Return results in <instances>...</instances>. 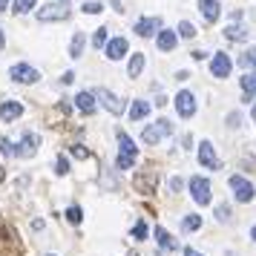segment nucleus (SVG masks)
I'll return each instance as SVG.
<instances>
[{"mask_svg": "<svg viewBox=\"0 0 256 256\" xmlns=\"http://www.w3.org/2000/svg\"><path fill=\"white\" fill-rule=\"evenodd\" d=\"M118 170H130L132 164H136V158H138V147H136V141L130 138L124 130H118Z\"/></svg>", "mask_w": 256, "mask_h": 256, "instance_id": "nucleus-1", "label": "nucleus"}, {"mask_svg": "<svg viewBox=\"0 0 256 256\" xmlns=\"http://www.w3.org/2000/svg\"><path fill=\"white\" fill-rule=\"evenodd\" d=\"M230 190H233V196H236V202H242V204H248L250 198L256 196V187L244 178V176H230Z\"/></svg>", "mask_w": 256, "mask_h": 256, "instance_id": "nucleus-2", "label": "nucleus"}, {"mask_svg": "<svg viewBox=\"0 0 256 256\" xmlns=\"http://www.w3.org/2000/svg\"><path fill=\"white\" fill-rule=\"evenodd\" d=\"M0 256H20V244L6 222H0Z\"/></svg>", "mask_w": 256, "mask_h": 256, "instance_id": "nucleus-3", "label": "nucleus"}, {"mask_svg": "<svg viewBox=\"0 0 256 256\" xmlns=\"http://www.w3.org/2000/svg\"><path fill=\"white\" fill-rule=\"evenodd\" d=\"M173 132V124L167 121V118H162V121H156V124H150V127L141 132V138L147 141V144H158V141L164 138V136H170Z\"/></svg>", "mask_w": 256, "mask_h": 256, "instance_id": "nucleus-4", "label": "nucleus"}, {"mask_svg": "<svg viewBox=\"0 0 256 256\" xmlns=\"http://www.w3.org/2000/svg\"><path fill=\"white\" fill-rule=\"evenodd\" d=\"M66 18H70V9L64 3H46V6L38 9V20H44V24H49V20H66Z\"/></svg>", "mask_w": 256, "mask_h": 256, "instance_id": "nucleus-5", "label": "nucleus"}, {"mask_svg": "<svg viewBox=\"0 0 256 256\" xmlns=\"http://www.w3.org/2000/svg\"><path fill=\"white\" fill-rule=\"evenodd\" d=\"M190 193H193V202L196 204H210V182L208 178H202V176H193L190 178Z\"/></svg>", "mask_w": 256, "mask_h": 256, "instance_id": "nucleus-6", "label": "nucleus"}, {"mask_svg": "<svg viewBox=\"0 0 256 256\" xmlns=\"http://www.w3.org/2000/svg\"><path fill=\"white\" fill-rule=\"evenodd\" d=\"M132 187H136L138 193H144V196H152V193H156V187H158V173H156V170L138 173L136 178H132Z\"/></svg>", "mask_w": 256, "mask_h": 256, "instance_id": "nucleus-7", "label": "nucleus"}, {"mask_svg": "<svg viewBox=\"0 0 256 256\" xmlns=\"http://www.w3.org/2000/svg\"><path fill=\"white\" fill-rule=\"evenodd\" d=\"M9 78L18 84H35L38 78H40V72L35 70V66H26V64H14L12 70H9Z\"/></svg>", "mask_w": 256, "mask_h": 256, "instance_id": "nucleus-8", "label": "nucleus"}, {"mask_svg": "<svg viewBox=\"0 0 256 256\" xmlns=\"http://www.w3.org/2000/svg\"><path fill=\"white\" fill-rule=\"evenodd\" d=\"M198 162H202V167H208V170H222V162L216 158L210 141H202V144H198Z\"/></svg>", "mask_w": 256, "mask_h": 256, "instance_id": "nucleus-9", "label": "nucleus"}, {"mask_svg": "<svg viewBox=\"0 0 256 256\" xmlns=\"http://www.w3.org/2000/svg\"><path fill=\"white\" fill-rule=\"evenodd\" d=\"M233 70V60L224 55V52H216L213 55V64H210V72H213V78H228Z\"/></svg>", "mask_w": 256, "mask_h": 256, "instance_id": "nucleus-10", "label": "nucleus"}, {"mask_svg": "<svg viewBox=\"0 0 256 256\" xmlns=\"http://www.w3.org/2000/svg\"><path fill=\"white\" fill-rule=\"evenodd\" d=\"M176 110H178V116L182 118H190L193 112H196V98H193V92H178L176 95Z\"/></svg>", "mask_w": 256, "mask_h": 256, "instance_id": "nucleus-11", "label": "nucleus"}, {"mask_svg": "<svg viewBox=\"0 0 256 256\" xmlns=\"http://www.w3.org/2000/svg\"><path fill=\"white\" fill-rule=\"evenodd\" d=\"M92 95H95V98H101V104H104L106 110L112 112V116H121V112H124V101H121V98H116L112 92H106V90H98V92H92Z\"/></svg>", "mask_w": 256, "mask_h": 256, "instance_id": "nucleus-12", "label": "nucleus"}, {"mask_svg": "<svg viewBox=\"0 0 256 256\" xmlns=\"http://www.w3.org/2000/svg\"><path fill=\"white\" fill-rule=\"evenodd\" d=\"M162 29V18H144V20H138V24L132 26V32L141 38H150L152 32H158Z\"/></svg>", "mask_w": 256, "mask_h": 256, "instance_id": "nucleus-13", "label": "nucleus"}, {"mask_svg": "<svg viewBox=\"0 0 256 256\" xmlns=\"http://www.w3.org/2000/svg\"><path fill=\"white\" fill-rule=\"evenodd\" d=\"M35 150H38V136H35V132H26L24 141L18 144L14 156H20V158H32V156H35Z\"/></svg>", "mask_w": 256, "mask_h": 256, "instance_id": "nucleus-14", "label": "nucleus"}, {"mask_svg": "<svg viewBox=\"0 0 256 256\" xmlns=\"http://www.w3.org/2000/svg\"><path fill=\"white\" fill-rule=\"evenodd\" d=\"M198 12L204 14L208 24H213V20H219L222 6H219V0H198Z\"/></svg>", "mask_w": 256, "mask_h": 256, "instance_id": "nucleus-15", "label": "nucleus"}, {"mask_svg": "<svg viewBox=\"0 0 256 256\" xmlns=\"http://www.w3.org/2000/svg\"><path fill=\"white\" fill-rule=\"evenodd\" d=\"M124 55H127V40H124V38H112V40L106 44V58L121 60Z\"/></svg>", "mask_w": 256, "mask_h": 256, "instance_id": "nucleus-16", "label": "nucleus"}, {"mask_svg": "<svg viewBox=\"0 0 256 256\" xmlns=\"http://www.w3.org/2000/svg\"><path fill=\"white\" fill-rule=\"evenodd\" d=\"M20 116H24V104H18V101H3L0 104V118L3 121H14Z\"/></svg>", "mask_w": 256, "mask_h": 256, "instance_id": "nucleus-17", "label": "nucleus"}, {"mask_svg": "<svg viewBox=\"0 0 256 256\" xmlns=\"http://www.w3.org/2000/svg\"><path fill=\"white\" fill-rule=\"evenodd\" d=\"M75 106H78L81 112H86V116H90V112H95V95L86 92V90H84V92H78V95H75Z\"/></svg>", "mask_w": 256, "mask_h": 256, "instance_id": "nucleus-18", "label": "nucleus"}, {"mask_svg": "<svg viewBox=\"0 0 256 256\" xmlns=\"http://www.w3.org/2000/svg\"><path fill=\"white\" fill-rule=\"evenodd\" d=\"M127 116L132 118V121H141V118L150 116V101H132L127 110Z\"/></svg>", "mask_w": 256, "mask_h": 256, "instance_id": "nucleus-19", "label": "nucleus"}, {"mask_svg": "<svg viewBox=\"0 0 256 256\" xmlns=\"http://www.w3.org/2000/svg\"><path fill=\"white\" fill-rule=\"evenodd\" d=\"M176 40H178V35H176L173 29H162L156 44H158V49H162V52H170V49L176 46Z\"/></svg>", "mask_w": 256, "mask_h": 256, "instance_id": "nucleus-20", "label": "nucleus"}, {"mask_svg": "<svg viewBox=\"0 0 256 256\" xmlns=\"http://www.w3.org/2000/svg\"><path fill=\"white\" fill-rule=\"evenodd\" d=\"M141 70H144V55H141V52H132V58H130V64H127V75L130 78H138Z\"/></svg>", "mask_w": 256, "mask_h": 256, "instance_id": "nucleus-21", "label": "nucleus"}, {"mask_svg": "<svg viewBox=\"0 0 256 256\" xmlns=\"http://www.w3.org/2000/svg\"><path fill=\"white\" fill-rule=\"evenodd\" d=\"M242 92H244V98H248V101L256 95V72H244V78H242Z\"/></svg>", "mask_w": 256, "mask_h": 256, "instance_id": "nucleus-22", "label": "nucleus"}, {"mask_svg": "<svg viewBox=\"0 0 256 256\" xmlns=\"http://www.w3.org/2000/svg\"><path fill=\"white\" fill-rule=\"evenodd\" d=\"M239 66H242L244 72L256 70V49H244L242 55H239Z\"/></svg>", "mask_w": 256, "mask_h": 256, "instance_id": "nucleus-23", "label": "nucleus"}, {"mask_svg": "<svg viewBox=\"0 0 256 256\" xmlns=\"http://www.w3.org/2000/svg\"><path fill=\"white\" fill-rule=\"evenodd\" d=\"M156 239H158V244H162V248H167V250L178 248V242H176V239H173L167 230H164V228H156Z\"/></svg>", "mask_w": 256, "mask_h": 256, "instance_id": "nucleus-24", "label": "nucleus"}, {"mask_svg": "<svg viewBox=\"0 0 256 256\" xmlns=\"http://www.w3.org/2000/svg\"><path fill=\"white\" fill-rule=\"evenodd\" d=\"M81 52H84V32H75L70 46V58H81Z\"/></svg>", "mask_w": 256, "mask_h": 256, "instance_id": "nucleus-25", "label": "nucleus"}, {"mask_svg": "<svg viewBox=\"0 0 256 256\" xmlns=\"http://www.w3.org/2000/svg\"><path fill=\"white\" fill-rule=\"evenodd\" d=\"M224 38H230V40H244V38H248V32H244L242 26H228V29H224Z\"/></svg>", "mask_w": 256, "mask_h": 256, "instance_id": "nucleus-26", "label": "nucleus"}, {"mask_svg": "<svg viewBox=\"0 0 256 256\" xmlns=\"http://www.w3.org/2000/svg\"><path fill=\"white\" fill-rule=\"evenodd\" d=\"M29 9H35V0H14V14H26Z\"/></svg>", "mask_w": 256, "mask_h": 256, "instance_id": "nucleus-27", "label": "nucleus"}, {"mask_svg": "<svg viewBox=\"0 0 256 256\" xmlns=\"http://www.w3.org/2000/svg\"><path fill=\"white\" fill-rule=\"evenodd\" d=\"M178 32H182V38L190 40V38H196V26L190 24V20H182V24H178Z\"/></svg>", "mask_w": 256, "mask_h": 256, "instance_id": "nucleus-28", "label": "nucleus"}, {"mask_svg": "<svg viewBox=\"0 0 256 256\" xmlns=\"http://www.w3.org/2000/svg\"><path fill=\"white\" fill-rule=\"evenodd\" d=\"M182 224H184V230H198V228H202V216H193V213H190V216H184Z\"/></svg>", "mask_w": 256, "mask_h": 256, "instance_id": "nucleus-29", "label": "nucleus"}, {"mask_svg": "<svg viewBox=\"0 0 256 256\" xmlns=\"http://www.w3.org/2000/svg\"><path fill=\"white\" fill-rule=\"evenodd\" d=\"M66 219H70L72 224H78V222L84 219V213H81V208H78V204H72V208L66 210Z\"/></svg>", "mask_w": 256, "mask_h": 256, "instance_id": "nucleus-30", "label": "nucleus"}, {"mask_svg": "<svg viewBox=\"0 0 256 256\" xmlns=\"http://www.w3.org/2000/svg\"><path fill=\"white\" fill-rule=\"evenodd\" d=\"M81 9H84V14H98V12H104V6H101L98 0H92V3H84Z\"/></svg>", "mask_w": 256, "mask_h": 256, "instance_id": "nucleus-31", "label": "nucleus"}, {"mask_svg": "<svg viewBox=\"0 0 256 256\" xmlns=\"http://www.w3.org/2000/svg\"><path fill=\"white\" fill-rule=\"evenodd\" d=\"M95 46H106V29L101 26V29H95V38H92Z\"/></svg>", "mask_w": 256, "mask_h": 256, "instance_id": "nucleus-32", "label": "nucleus"}, {"mask_svg": "<svg viewBox=\"0 0 256 256\" xmlns=\"http://www.w3.org/2000/svg\"><path fill=\"white\" fill-rule=\"evenodd\" d=\"M55 167H58V170H55L58 176H66V173H70V162H66L64 156H58V162H55Z\"/></svg>", "mask_w": 256, "mask_h": 256, "instance_id": "nucleus-33", "label": "nucleus"}, {"mask_svg": "<svg viewBox=\"0 0 256 256\" xmlns=\"http://www.w3.org/2000/svg\"><path fill=\"white\" fill-rule=\"evenodd\" d=\"M0 152H3V156H14L12 141H9V138H3V136H0Z\"/></svg>", "mask_w": 256, "mask_h": 256, "instance_id": "nucleus-34", "label": "nucleus"}, {"mask_svg": "<svg viewBox=\"0 0 256 256\" xmlns=\"http://www.w3.org/2000/svg\"><path fill=\"white\" fill-rule=\"evenodd\" d=\"M216 216H219V222H230V208L228 204H219L216 208Z\"/></svg>", "mask_w": 256, "mask_h": 256, "instance_id": "nucleus-35", "label": "nucleus"}, {"mask_svg": "<svg viewBox=\"0 0 256 256\" xmlns=\"http://www.w3.org/2000/svg\"><path fill=\"white\" fill-rule=\"evenodd\" d=\"M132 236H136V239H144V236H147V224H144V222H138V224L132 228Z\"/></svg>", "mask_w": 256, "mask_h": 256, "instance_id": "nucleus-36", "label": "nucleus"}, {"mask_svg": "<svg viewBox=\"0 0 256 256\" xmlns=\"http://www.w3.org/2000/svg\"><path fill=\"white\" fill-rule=\"evenodd\" d=\"M72 156H75V158H86V156H90V152L84 150L81 144H72Z\"/></svg>", "mask_w": 256, "mask_h": 256, "instance_id": "nucleus-37", "label": "nucleus"}, {"mask_svg": "<svg viewBox=\"0 0 256 256\" xmlns=\"http://www.w3.org/2000/svg\"><path fill=\"white\" fill-rule=\"evenodd\" d=\"M190 58L193 60H204L208 58V52H204V49H196V52H190Z\"/></svg>", "mask_w": 256, "mask_h": 256, "instance_id": "nucleus-38", "label": "nucleus"}, {"mask_svg": "<svg viewBox=\"0 0 256 256\" xmlns=\"http://www.w3.org/2000/svg\"><path fill=\"white\" fill-rule=\"evenodd\" d=\"M170 187L178 193V190H182V178H178V176H173V178H170Z\"/></svg>", "mask_w": 256, "mask_h": 256, "instance_id": "nucleus-39", "label": "nucleus"}, {"mask_svg": "<svg viewBox=\"0 0 256 256\" xmlns=\"http://www.w3.org/2000/svg\"><path fill=\"white\" fill-rule=\"evenodd\" d=\"M75 81V72H64V84H72Z\"/></svg>", "mask_w": 256, "mask_h": 256, "instance_id": "nucleus-40", "label": "nucleus"}, {"mask_svg": "<svg viewBox=\"0 0 256 256\" xmlns=\"http://www.w3.org/2000/svg\"><path fill=\"white\" fill-rule=\"evenodd\" d=\"M184 256H202V254H198L196 248H187V250H184Z\"/></svg>", "mask_w": 256, "mask_h": 256, "instance_id": "nucleus-41", "label": "nucleus"}, {"mask_svg": "<svg viewBox=\"0 0 256 256\" xmlns=\"http://www.w3.org/2000/svg\"><path fill=\"white\" fill-rule=\"evenodd\" d=\"M6 46V35H3V29H0V49Z\"/></svg>", "mask_w": 256, "mask_h": 256, "instance_id": "nucleus-42", "label": "nucleus"}, {"mask_svg": "<svg viewBox=\"0 0 256 256\" xmlns=\"http://www.w3.org/2000/svg\"><path fill=\"white\" fill-rule=\"evenodd\" d=\"M6 6H9V0H0V12H6Z\"/></svg>", "mask_w": 256, "mask_h": 256, "instance_id": "nucleus-43", "label": "nucleus"}, {"mask_svg": "<svg viewBox=\"0 0 256 256\" xmlns=\"http://www.w3.org/2000/svg\"><path fill=\"white\" fill-rule=\"evenodd\" d=\"M250 118H254V121H256V104H254V110H250Z\"/></svg>", "mask_w": 256, "mask_h": 256, "instance_id": "nucleus-44", "label": "nucleus"}, {"mask_svg": "<svg viewBox=\"0 0 256 256\" xmlns=\"http://www.w3.org/2000/svg\"><path fill=\"white\" fill-rule=\"evenodd\" d=\"M250 236H254V242H256V228H254V230H250Z\"/></svg>", "mask_w": 256, "mask_h": 256, "instance_id": "nucleus-45", "label": "nucleus"}, {"mask_svg": "<svg viewBox=\"0 0 256 256\" xmlns=\"http://www.w3.org/2000/svg\"><path fill=\"white\" fill-rule=\"evenodd\" d=\"M3 176H6V173H3V167H0V182H3Z\"/></svg>", "mask_w": 256, "mask_h": 256, "instance_id": "nucleus-46", "label": "nucleus"}, {"mask_svg": "<svg viewBox=\"0 0 256 256\" xmlns=\"http://www.w3.org/2000/svg\"><path fill=\"white\" fill-rule=\"evenodd\" d=\"M60 3H64V6H66V3H70V0H60Z\"/></svg>", "mask_w": 256, "mask_h": 256, "instance_id": "nucleus-47", "label": "nucleus"}, {"mask_svg": "<svg viewBox=\"0 0 256 256\" xmlns=\"http://www.w3.org/2000/svg\"><path fill=\"white\" fill-rule=\"evenodd\" d=\"M130 256H136V254H130Z\"/></svg>", "mask_w": 256, "mask_h": 256, "instance_id": "nucleus-48", "label": "nucleus"}, {"mask_svg": "<svg viewBox=\"0 0 256 256\" xmlns=\"http://www.w3.org/2000/svg\"><path fill=\"white\" fill-rule=\"evenodd\" d=\"M46 256H52V254H46Z\"/></svg>", "mask_w": 256, "mask_h": 256, "instance_id": "nucleus-49", "label": "nucleus"}]
</instances>
